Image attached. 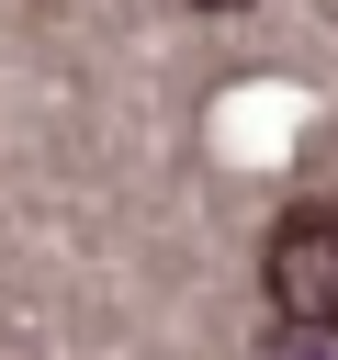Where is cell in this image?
I'll use <instances>...</instances> for the list:
<instances>
[{"instance_id": "cell-1", "label": "cell", "mask_w": 338, "mask_h": 360, "mask_svg": "<svg viewBox=\"0 0 338 360\" xmlns=\"http://www.w3.org/2000/svg\"><path fill=\"white\" fill-rule=\"evenodd\" d=\"M270 304L293 326H338V202H304L270 225Z\"/></svg>"}]
</instances>
